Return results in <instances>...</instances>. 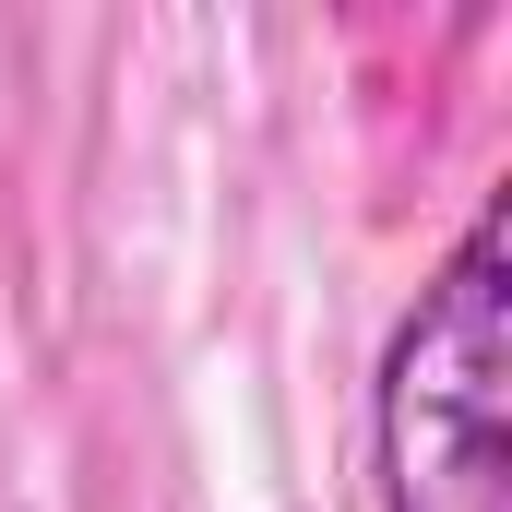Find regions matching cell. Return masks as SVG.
Wrapping results in <instances>:
<instances>
[{
    "label": "cell",
    "instance_id": "6da1fadb",
    "mask_svg": "<svg viewBox=\"0 0 512 512\" xmlns=\"http://www.w3.org/2000/svg\"><path fill=\"white\" fill-rule=\"evenodd\" d=\"M501 370H512V203L489 191L382 346V382H370L382 512H501L512 501Z\"/></svg>",
    "mask_w": 512,
    "mask_h": 512
}]
</instances>
